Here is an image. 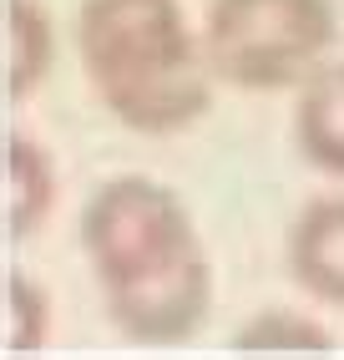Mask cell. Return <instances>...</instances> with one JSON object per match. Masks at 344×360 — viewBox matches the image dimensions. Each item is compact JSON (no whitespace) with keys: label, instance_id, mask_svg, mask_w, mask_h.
I'll list each match as a JSON object with an SVG mask.
<instances>
[{"label":"cell","instance_id":"1","mask_svg":"<svg viewBox=\"0 0 344 360\" xmlns=\"http://www.w3.org/2000/svg\"><path fill=\"white\" fill-rule=\"evenodd\" d=\"M77 61L112 122L142 137L198 127L213 107V66L203 31L178 0H81Z\"/></svg>","mask_w":344,"mask_h":360},{"label":"cell","instance_id":"5","mask_svg":"<svg viewBox=\"0 0 344 360\" xmlns=\"http://www.w3.org/2000/svg\"><path fill=\"white\" fill-rule=\"evenodd\" d=\"M284 259H289L293 284L309 300L344 309V193L309 198L293 213L289 238H284Z\"/></svg>","mask_w":344,"mask_h":360},{"label":"cell","instance_id":"8","mask_svg":"<svg viewBox=\"0 0 344 360\" xmlns=\"http://www.w3.org/2000/svg\"><path fill=\"white\" fill-rule=\"evenodd\" d=\"M0 41H6V71H0L6 102H31L56 66V15L46 11V0H6Z\"/></svg>","mask_w":344,"mask_h":360},{"label":"cell","instance_id":"2","mask_svg":"<svg viewBox=\"0 0 344 360\" xmlns=\"http://www.w3.org/2000/svg\"><path fill=\"white\" fill-rule=\"evenodd\" d=\"M339 36L334 0H208L203 51L218 82L238 91H289Z\"/></svg>","mask_w":344,"mask_h":360},{"label":"cell","instance_id":"7","mask_svg":"<svg viewBox=\"0 0 344 360\" xmlns=\"http://www.w3.org/2000/svg\"><path fill=\"white\" fill-rule=\"evenodd\" d=\"M293 148L309 167L344 178V61H319L293 86Z\"/></svg>","mask_w":344,"mask_h":360},{"label":"cell","instance_id":"6","mask_svg":"<svg viewBox=\"0 0 344 360\" xmlns=\"http://www.w3.org/2000/svg\"><path fill=\"white\" fill-rule=\"evenodd\" d=\"M0 213H6V238L26 244L46 229V219L56 213V158L46 142L6 132L0 142Z\"/></svg>","mask_w":344,"mask_h":360},{"label":"cell","instance_id":"3","mask_svg":"<svg viewBox=\"0 0 344 360\" xmlns=\"http://www.w3.org/2000/svg\"><path fill=\"white\" fill-rule=\"evenodd\" d=\"M81 254L96 274V290H132L203 254L187 203L147 173H121L91 188L81 203Z\"/></svg>","mask_w":344,"mask_h":360},{"label":"cell","instance_id":"10","mask_svg":"<svg viewBox=\"0 0 344 360\" xmlns=\"http://www.w3.org/2000/svg\"><path fill=\"white\" fill-rule=\"evenodd\" d=\"M233 345L238 350H329L334 335L319 320L299 315V309H258V315L233 335Z\"/></svg>","mask_w":344,"mask_h":360},{"label":"cell","instance_id":"4","mask_svg":"<svg viewBox=\"0 0 344 360\" xmlns=\"http://www.w3.org/2000/svg\"><path fill=\"white\" fill-rule=\"evenodd\" d=\"M102 309L117 325V335L132 345H147V350L187 345L213 309V264H208V254H192L187 264H178V269H167L147 284L102 295Z\"/></svg>","mask_w":344,"mask_h":360},{"label":"cell","instance_id":"9","mask_svg":"<svg viewBox=\"0 0 344 360\" xmlns=\"http://www.w3.org/2000/svg\"><path fill=\"white\" fill-rule=\"evenodd\" d=\"M6 350H46L51 345V295L26 269H6Z\"/></svg>","mask_w":344,"mask_h":360}]
</instances>
